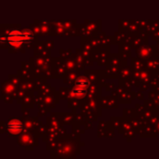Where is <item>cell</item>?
I'll return each instance as SVG.
<instances>
[{
  "label": "cell",
  "mask_w": 159,
  "mask_h": 159,
  "mask_svg": "<svg viewBox=\"0 0 159 159\" xmlns=\"http://www.w3.org/2000/svg\"><path fill=\"white\" fill-rule=\"evenodd\" d=\"M31 38V34L28 33H24V32H19V31H14L11 32L8 34L7 37V41L8 43L13 46V47H18L20 45H21L24 41L29 40Z\"/></svg>",
  "instance_id": "cell-1"
},
{
  "label": "cell",
  "mask_w": 159,
  "mask_h": 159,
  "mask_svg": "<svg viewBox=\"0 0 159 159\" xmlns=\"http://www.w3.org/2000/svg\"><path fill=\"white\" fill-rule=\"evenodd\" d=\"M7 129L10 131V132H13V133H18L22 129V125L19 122V121H11L9 122L7 125Z\"/></svg>",
  "instance_id": "cell-2"
}]
</instances>
